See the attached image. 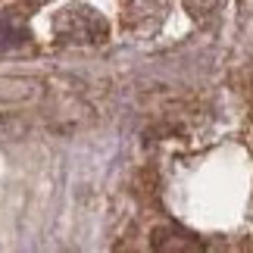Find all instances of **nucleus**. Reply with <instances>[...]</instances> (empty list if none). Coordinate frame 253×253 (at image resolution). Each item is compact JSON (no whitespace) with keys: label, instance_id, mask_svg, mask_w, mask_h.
<instances>
[{"label":"nucleus","instance_id":"obj_1","mask_svg":"<svg viewBox=\"0 0 253 253\" xmlns=\"http://www.w3.org/2000/svg\"><path fill=\"white\" fill-rule=\"evenodd\" d=\"M53 35L63 44H79V47L103 44L110 38V22L94 6L75 3V6H66L53 16Z\"/></svg>","mask_w":253,"mask_h":253},{"label":"nucleus","instance_id":"obj_2","mask_svg":"<svg viewBox=\"0 0 253 253\" xmlns=\"http://www.w3.org/2000/svg\"><path fill=\"white\" fill-rule=\"evenodd\" d=\"M32 41V32H28V19L19 9H0V53L19 50Z\"/></svg>","mask_w":253,"mask_h":253},{"label":"nucleus","instance_id":"obj_3","mask_svg":"<svg viewBox=\"0 0 253 253\" xmlns=\"http://www.w3.org/2000/svg\"><path fill=\"white\" fill-rule=\"evenodd\" d=\"M38 94L35 79H0V100H32Z\"/></svg>","mask_w":253,"mask_h":253},{"label":"nucleus","instance_id":"obj_4","mask_svg":"<svg viewBox=\"0 0 253 253\" xmlns=\"http://www.w3.org/2000/svg\"><path fill=\"white\" fill-rule=\"evenodd\" d=\"M188 6V16H194L197 22H207V19H216L219 9L225 6V0H184Z\"/></svg>","mask_w":253,"mask_h":253}]
</instances>
